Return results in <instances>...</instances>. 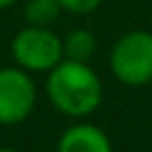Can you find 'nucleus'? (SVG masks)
<instances>
[{
    "label": "nucleus",
    "mask_w": 152,
    "mask_h": 152,
    "mask_svg": "<svg viewBox=\"0 0 152 152\" xmlns=\"http://www.w3.org/2000/svg\"><path fill=\"white\" fill-rule=\"evenodd\" d=\"M46 95L57 113L66 117H86L102 106L104 86L88 62L62 60L49 71Z\"/></svg>",
    "instance_id": "1"
},
{
    "label": "nucleus",
    "mask_w": 152,
    "mask_h": 152,
    "mask_svg": "<svg viewBox=\"0 0 152 152\" xmlns=\"http://www.w3.org/2000/svg\"><path fill=\"white\" fill-rule=\"evenodd\" d=\"M110 73L126 86H145L152 82V33L132 29L110 49Z\"/></svg>",
    "instance_id": "2"
},
{
    "label": "nucleus",
    "mask_w": 152,
    "mask_h": 152,
    "mask_svg": "<svg viewBox=\"0 0 152 152\" xmlns=\"http://www.w3.org/2000/svg\"><path fill=\"white\" fill-rule=\"evenodd\" d=\"M11 55L15 64L27 73H49L57 62L64 60L62 38L49 27L27 24L13 35Z\"/></svg>",
    "instance_id": "3"
},
{
    "label": "nucleus",
    "mask_w": 152,
    "mask_h": 152,
    "mask_svg": "<svg viewBox=\"0 0 152 152\" xmlns=\"http://www.w3.org/2000/svg\"><path fill=\"white\" fill-rule=\"evenodd\" d=\"M38 91L20 66L0 69V126H18L33 113Z\"/></svg>",
    "instance_id": "4"
},
{
    "label": "nucleus",
    "mask_w": 152,
    "mask_h": 152,
    "mask_svg": "<svg viewBox=\"0 0 152 152\" xmlns=\"http://www.w3.org/2000/svg\"><path fill=\"white\" fill-rule=\"evenodd\" d=\"M57 152H113V143L97 126L75 124L60 134Z\"/></svg>",
    "instance_id": "5"
},
{
    "label": "nucleus",
    "mask_w": 152,
    "mask_h": 152,
    "mask_svg": "<svg viewBox=\"0 0 152 152\" xmlns=\"http://www.w3.org/2000/svg\"><path fill=\"white\" fill-rule=\"evenodd\" d=\"M62 49H64L66 60H77V62H88L95 55L97 40L91 31L86 29H75L62 40Z\"/></svg>",
    "instance_id": "6"
},
{
    "label": "nucleus",
    "mask_w": 152,
    "mask_h": 152,
    "mask_svg": "<svg viewBox=\"0 0 152 152\" xmlns=\"http://www.w3.org/2000/svg\"><path fill=\"white\" fill-rule=\"evenodd\" d=\"M62 13V4L57 0H29L24 4V20L33 27H49Z\"/></svg>",
    "instance_id": "7"
},
{
    "label": "nucleus",
    "mask_w": 152,
    "mask_h": 152,
    "mask_svg": "<svg viewBox=\"0 0 152 152\" xmlns=\"http://www.w3.org/2000/svg\"><path fill=\"white\" fill-rule=\"evenodd\" d=\"M57 2L62 4V9H66L71 13H91L104 0H57Z\"/></svg>",
    "instance_id": "8"
},
{
    "label": "nucleus",
    "mask_w": 152,
    "mask_h": 152,
    "mask_svg": "<svg viewBox=\"0 0 152 152\" xmlns=\"http://www.w3.org/2000/svg\"><path fill=\"white\" fill-rule=\"evenodd\" d=\"M15 2H18V0H0V9H9V7H13Z\"/></svg>",
    "instance_id": "9"
},
{
    "label": "nucleus",
    "mask_w": 152,
    "mask_h": 152,
    "mask_svg": "<svg viewBox=\"0 0 152 152\" xmlns=\"http://www.w3.org/2000/svg\"><path fill=\"white\" fill-rule=\"evenodd\" d=\"M0 152H18V150H13V148H0Z\"/></svg>",
    "instance_id": "10"
}]
</instances>
